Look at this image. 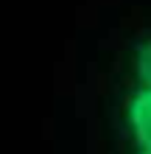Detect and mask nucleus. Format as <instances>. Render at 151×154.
Segmentation results:
<instances>
[{
  "label": "nucleus",
  "mask_w": 151,
  "mask_h": 154,
  "mask_svg": "<svg viewBox=\"0 0 151 154\" xmlns=\"http://www.w3.org/2000/svg\"><path fill=\"white\" fill-rule=\"evenodd\" d=\"M123 118H126V129L131 132L137 149L151 151V87H137L129 95Z\"/></svg>",
  "instance_id": "obj_1"
},
{
  "label": "nucleus",
  "mask_w": 151,
  "mask_h": 154,
  "mask_svg": "<svg viewBox=\"0 0 151 154\" xmlns=\"http://www.w3.org/2000/svg\"><path fill=\"white\" fill-rule=\"evenodd\" d=\"M131 65H134V79H137V84H140V87H151V34L134 45Z\"/></svg>",
  "instance_id": "obj_2"
},
{
  "label": "nucleus",
  "mask_w": 151,
  "mask_h": 154,
  "mask_svg": "<svg viewBox=\"0 0 151 154\" xmlns=\"http://www.w3.org/2000/svg\"><path fill=\"white\" fill-rule=\"evenodd\" d=\"M137 154H151V151H137Z\"/></svg>",
  "instance_id": "obj_3"
}]
</instances>
